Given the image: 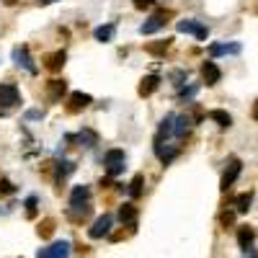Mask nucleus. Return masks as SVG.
I'll list each match as a JSON object with an SVG mask.
<instances>
[{"instance_id":"1","label":"nucleus","mask_w":258,"mask_h":258,"mask_svg":"<svg viewBox=\"0 0 258 258\" xmlns=\"http://www.w3.org/2000/svg\"><path fill=\"white\" fill-rule=\"evenodd\" d=\"M21 103V91L13 83H0V114H6L8 109Z\"/></svg>"},{"instance_id":"2","label":"nucleus","mask_w":258,"mask_h":258,"mask_svg":"<svg viewBox=\"0 0 258 258\" xmlns=\"http://www.w3.org/2000/svg\"><path fill=\"white\" fill-rule=\"evenodd\" d=\"M124 160H126V155H124V150H121V147H114V150H109V153L103 155L106 173H109L111 178H114V176H119L121 170H124Z\"/></svg>"},{"instance_id":"3","label":"nucleus","mask_w":258,"mask_h":258,"mask_svg":"<svg viewBox=\"0 0 258 258\" xmlns=\"http://www.w3.org/2000/svg\"><path fill=\"white\" fill-rule=\"evenodd\" d=\"M168 18H173V11H158L155 16H150L145 24L140 26V34H155V31H160L165 24H168Z\"/></svg>"},{"instance_id":"4","label":"nucleus","mask_w":258,"mask_h":258,"mask_svg":"<svg viewBox=\"0 0 258 258\" xmlns=\"http://www.w3.org/2000/svg\"><path fill=\"white\" fill-rule=\"evenodd\" d=\"M240 170H243L240 158H230V160H227V168H225V173H222V178H220V188H222V191H227L235 181H238Z\"/></svg>"},{"instance_id":"5","label":"nucleus","mask_w":258,"mask_h":258,"mask_svg":"<svg viewBox=\"0 0 258 258\" xmlns=\"http://www.w3.org/2000/svg\"><path fill=\"white\" fill-rule=\"evenodd\" d=\"M176 29H178L181 34H194L197 39H207V36H209V29H207L204 24H199V21H194V18H183V21H178Z\"/></svg>"},{"instance_id":"6","label":"nucleus","mask_w":258,"mask_h":258,"mask_svg":"<svg viewBox=\"0 0 258 258\" xmlns=\"http://www.w3.org/2000/svg\"><path fill=\"white\" fill-rule=\"evenodd\" d=\"M13 62L18 64V68H24L26 73H31V75L39 73L36 64H34V59H31V54H29V47H26V44H21V47L13 49Z\"/></svg>"},{"instance_id":"7","label":"nucleus","mask_w":258,"mask_h":258,"mask_svg":"<svg viewBox=\"0 0 258 258\" xmlns=\"http://www.w3.org/2000/svg\"><path fill=\"white\" fill-rule=\"evenodd\" d=\"M70 255V243L68 240H57L49 248H41L36 253V258H68Z\"/></svg>"},{"instance_id":"8","label":"nucleus","mask_w":258,"mask_h":258,"mask_svg":"<svg viewBox=\"0 0 258 258\" xmlns=\"http://www.w3.org/2000/svg\"><path fill=\"white\" fill-rule=\"evenodd\" d=\"M111 225H114L111 214H101V217L93 222V227L88 230V238L98 240V238H103V235H109V232H111Z\"/></svg>"},{"instance_id":"9","label":"nucleus","mask_w":258,"mask_h":258,"mask_svg":"<svg viewBox=\"0 0 258 258\" xmlns=\"http://www.w3.org/2000/svg\"><path fill=\"white\" fill-rule=\"evenodd\" d=\"M243 47L240 41H227V44H220V41H214V44H209V54L212 57H222V54H240Z\"/></svg>"},{"instance_id":"10","label":"nucleus","mask_w":258,"mask_h":258,"mask_svg":"<svg viewBox=\"0 0 258 258\" xmlns=\"http://www.w3.org/2000/svg\"><path fill=\"white\" fill-rule=\"evenodd\" d=\"M155 155H158V160H160L163 165H170V163L178 158V147H173V145H163V142L155 140Z\"/></svg>"},{"instance_id":"11","label":"nucleus","mask_w":258,"mask_h":258,"mask_svg":"<svg viewBox=\"0 0 258 258\" xmlns=\"http://www.w3.org/2000/svg\"><path fill=\"white\" fill-rule=\"evenodd\" d=\"M202 78H204V83L207 85H217L220 80H222V70L217 68V62H204L202 64Z\"/></svg>"},{"instance_id":"12","label":"nucleus","mask_w":258,"mask_h":258,"mask_svg":"<svg viewBox=\"0 0 258 258\" xmlns=\"http://www.w3.org/2000/svg\"><path fill=\"white\" fill-rule=\"evenodd\" d=\"M83 204H91V186H75L70 191V207H83Z\"/></svg>"},{"instance_id":"13","label":"nucleus","mask_w":258,"mask_h":258,"mask_svg":"<svg viewBox=\"0 0 258 258\" xmlns=\"http://www.w3.org/2000/svg\"><path fill=\"white\" fill-rule=\"evenodd\" d=\"M93 103V96H88V93H73L70 96V106H68V111L70 114H78V111H83V109H88V106Z\"/></svg>"},{"instance_id":"14","label":"nucleus","mask_w":258,"mask_h":258,"mask_svg":"<svg viewBox=\"0 0 258 258\" xmlns=\"http://www.w3.org/2000/svg\"><path fill=\"white\" fill-rule=\"evenodd\" d=\"M158 85H160V75H145L142 83H140V88H137V93L142 98H147V96H153L158 91Z\"/></svg>"},{"instance_id":"15","label":"nucleus","mask_w":258,"mask_h":258,"mask_svg":"<svg viewBox=\"0 0 258 258\" xmlns=\"http://www.w3.org/2000/svg\"><path fill=\"white\" fill-rule=\"evenodd\" d=\"M119 220H121V225L135 227V225H137V207H135L132 202L121 204V207H119Z\"/></svg>"},{"instance_id":"16","label":"nucleus","mask_w":258,"mask_h":258,"mask_svg":"<svg viewBox=\"0 0 258 258\" xmlns=\"http://www.w3.org/2000/svg\"><path fill=\"white\" fill-rule=\"evenodd\" d=\"M70 173H75V163H73V160H59V163H54V181H57V183H62Z\"/></svg>"},{"instance_id":"17","label":"nucleus","mask_w":258,"mask_h":258,"mask_svg":"<svg viewBox=\"0 0 258 258\" xmlns=\"http://www.w3.org/2000/svg\"><path fill=\"white\" fill-rule=\"evenodd\" d=\"M188 132H191V116H188V114L176 116V124H173V137H176V140H183Z\"/></svg>"},{"instance_id":"18","label":"nucleus","mask_w":258,"mask_h":258,"mask_svg":"<svg viewBox=\"0 0 258 258\" xmlns=\"http://www.w3.org/2000/svg\"><path fill=\"white\" fill-rule=\"evenodd\" d=\"M91 212H93V207L91 204H83V207H70L68 209V217L73 220V222H85V220H88L91 217Z\"/></svg>"},{"instance_id":"19","label":"nucleus","mask_w":258,"mask_h":258,"mask_svg":"<svg viewBox=\"0 0 258 258\" xmlns=\"http://www.w3.org/2000/svg\"><path fill=\"white\" fill-rule=\"evenodd\" d=\"M47 93H49L52 101H62V96L68 93V83L64 80H49L47 83Z\"/></svg>"},{"instance_id":"20","label":"nucleus","mask_w":258,"mask_h":258,"mask_svg":"<svg viewBox=\"0 0 258 258\" xmlns=\"http://www.w3.org/2000/svg\"><path fill=\"white\" fill-rule=\"evenodd\" d=\"M64 59H68V54L59 49V52H54V54H49V57L44 59V68H47L49 73H57V70L64 68Z\"/></svg>"},{"instance_id":"21","label":"nucleus","mask_w":258,"mask_h":258,"mask_svg":"<svg viewBox=\"0 0 258 258\" xmlns=\"http://www.w3.org/2000/svg\"><path fill=\"white\" fill-rule=\"evenodd\" d=\"M173 124H176V114H165V116L160 119L158 137H155V140H163V137H170V135H173Z\"/></svg>"},{"instance_id":"22","label":"nucleus","mask_w":258,"mask_h":258,"mask_svg":"<svg viewBox=\"0 0 258 258\" xmlns=\"http://www.w3.org/2000/svg\"><path fill=\"white\" fill-rule=\"evenodd\" d=\"M253 240H255V230L253 227H240L238 230V245L243 248V250H250V245H253Z\"/></svg>"},{"instance_id":"23","label":"nucleus","mask_w":258,"mask_h":258,"mask_svg":"<svg viewBox=\"0 0 258 258\" xmlns=\"http://www.w3.org/2000/svg\"><path fill=\"white\" fill-rule=\"evenodd\" d=\"M209 119L217 121V126H222V129H230L232 126V116L227 111H222V109H212L209 111Z\"/></svg>"},{"instance_id":"24","label":"nucleus","mask_w":258,"mask_h":258,"mask_svg":"<svg viewBox=\"0 0 258 258\" xmlns=\"http://www.w3.org/2000/svg\"><path fill=\"white\" fill-rule=\"evenodd\" d=\"M170 44H173V39L168 36V39H163V41H155V44H147L145 49H147L150 54H153V57H163V54L170 49Z\"/></svg>"},{"instance_id":"25","label":"nucleus","mask_w":258,"mask_h":258,"mask_svg":"<svg viewBox=\"0 0 258 258\" xmlns=\"http://www.w3.org/2000/svg\"><path fill=\"white\" fill-rule=\"evenodd\" d=\"M114 34H116V24H103V26H98V29L93 31L96 41H111Z\"/></svg>"},{"instance_id":"26","label":"nucleus","mask_w":258,"mask_h":258,"mask_svg":"<svg viewBox=\"0 0 258 258\" xmlns=\"http://www.w3.org/2000/svg\"><path fill=\"white\" fill-rule=\"evenodd\" d=\"M78 142L83 145V147H93V145H98V135L93 132V129H80V135H78Z\"/></svg>"},{"instance_id":"27","label":"nucleus","mask_w":258,"mask_h":258,"mask_svg":"<svg viewBox=\"0 0 258 258\" xmlns=\"http://www.w3.org/2000/svg\"><path fill=\"white\" fill-rule=\"evenodd\" d=\"M250 202H253V194H250V191H248V194H240V197L235 199V212L245 214V212L250 209Z\"/></svg>"},{"instance_id":"28","label":"nucleus","mask_w":258,"mask_h":258,"mask_svg":"<svg viewBox=\"0 0 258 258\" xmlns=\"http://www.w3.org/2000/svg\"><path fill=\"white\" fill-rule=\"evenodd\" d=\"M142 183H145V176H142V173H137V176L132 178V183H129V194H132V199L142 197Z\"/></svg>"},{"instance_id":"29","label":"nucleus","mask_w":258,"mask_h":258,"mask_svg":"<svg viewBox=\"0 0 258 258\" xmlns=\"http://www.w3.org/2000/svg\"><path fill=\"white\" fill-rule=\"evenodd\" d=\"M197 91H199V85H197V83L183 85V88L178 91V98H181V101H186V98H194V96H197Z\"/></svg>"},{"instance_id":"30","label":"nucleus","mask_w":258,"mask_h":258,"mask_svg":"<svg viewBox=\"0 0 258 258\" xmlns=\"http://www.w3.org/2000/svg\"><path fill=\"white\" fill-rule=\"evenodd\" d=\"M52 232H54V220H44V222H39V235H41V238H49Z\"/></svg>"},{"instance_id":"31","label":"nucleus","mask_w":258,"mask_h":258,"mask_svg":"<svg viewBox=\"0 0 258 258\" xmlns=\"http://www.w3.org/2000/svg\"><path fill=\"white\" fill-rule=\"evenodd\" d=\"M132 6L137 8V11H150L155 6V0H132Z\"/></svg>"},{"instance_id":"32","label":"nucleus","mask_w":258,"mask_h":258,"mask_svg":"<svg viewBox=\"0 0 258 258\" xmlns=\"http://www.w3.org/2000/svg\"><path fill=\"white\" fill-rule=\"evenodd\" d=\"M36 204H39L36 197H29L26 199V214H29V217H34V214H36Z\"/></svg>"},{"instance_id":"33","label":"nucleus","mask_w":258,"mask_h":258,"mask_svg":"<svg viewBox=\"0 0 258 258\" xmlns=\"http://www.w3.org/2000/svg\"><path fill=\"white\" fill-rule=\"evenodd\" d=\"M13 191H16V186L8 178H0V194H13Z\"/></svg>"},{"instance_id":"34","label":"nucleus","mask_w":258,"mask_h":258,"mask_svg":"<svg viewBox=\"0 0 258 258\" xmlns=\"http://www.w3.org/2000/svg\"><path fill=\"white\" fill-rule=\"evenodd\" d=\"M232 220H235V214H232V212H222V217H220V222H222L225 227H230V225H232Z\"/></svg>"},{"instance_id":"35","label":"nucleus","mask_w":258,"mask_h":258,"mask_svg":"<svg viewBox=\"0 0 258 258\" xmlns=\"http://www.w3.org/2000/svg\"><path fill=\"white\" fill-rule=\"evenodd\" d=\"M170 80H176V85H181L186 80V73L183 70H176V73H170Z\"/></svg>"},{"instance_id":"36","label":"nucleus","mask_w":258,"mask_h":258,"mask_svg":"<svg viewBox=\"0 0 258 258\" xmlns=\"http://www.w3.org/2000/svg\"><path fill=\"white\" fill-rule=\"evenodd\" d=\"M26 116H29V119H39V116H41V111H29Z\"/></svg>"},{"instance_id":"37","label":"nucleus","mask_w":258,"mask_h":258,"mask_svg":"<svg viewBox=\"0 0 258 258\" xmlns=\"http://www.w3.org/2000/svg\"><path fill=\"white\" fill-rule=\"evenodd\" d=\"M253 119L258 121V101H255V106H253Z\"/></svg>"},{"instance_id":"38","label":"nucleus","mask_w":258,"mask_h":258,"mask_svg":"<svg viewBox=\"0 0 258 258\" xmlns=\"http://www.w3.org/2000/svg\"><path fill=\"white\" fill-rule=\"evenodd\" d=\"M0 3H6V6H16V0H0Z\"/></svg>"},{"instance_id":"39","label":"nucleus","mask_w":258,"mask_h":258,"mask_svg":"<svg viewBox=\"0 0 258 258\" xmlns=\"http://www.w3.org/2000/svg\"><path fill=\"white\" fill-rule=\"evenodd\" d=\"M39 3H41V6H49V3H54V0H39Z\"/></svg>"}]
</instances>
